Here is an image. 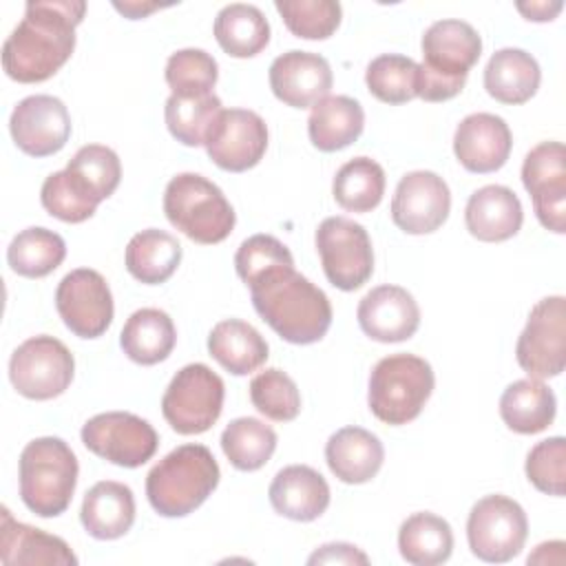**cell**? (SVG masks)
I'll use <instances>...</instances> for the list:
<instances>
[{
	"label": "cell",
	"mask_w": 566,
	"mask_h": 566,
	"mask_svg": "<svg viewBox=\"0 0 566 566\" xmlns=\"http://www.w3.org/2000/svg\"><path fill=\"white\" fill-rule=\"evenodd\" d=\"M119 13H124L126 18H130V20H139V18H146L148 13H153V11H157V9H161V4H146V2H115L113 4Z\"/></svg>",
	"instance_id": "obj_49"
},
{
	"label": "cell",
	"mask_w": 566,
	"mask_h": 566,
	"mask_svg": "<svg viewBox=\"0 0 566 566\" xmlns=\"http://www.w3.org/2000/svg\"><path fill=\"white\" fill-rule=\"evenodd\" d=\"M77 458L73 449L53 436L31 440L18 462L20 497L40 517L62 515L77 486Z\"/></svg>",
	"instance_id": "obj_4"
},
{
	"label": "cell",
	"mask_w": 566,
	"mask_h": 566,
	"mask_svg": "<svg viewBox=\"0 0 566 566\" xmlns=\"http://www.w3.org/2000/svg\"><path fill=\"white\" fill-rule=\"evenodd\" d=\"M385 170L371 157H354L334 177L332 195L347 212H371L385 195Z\"/></svg>",
	"instance_id": "obj_35"
},
{
	"label": "cell",
	"mask_w": 566,
	"mask_h": 566,
	"mask_svg": "<svg viewBox=\"0 0 566 566\" xmlns=\"http://www.w3.org/2000/svg\"><path fill=\"white\" fill-rule=\"evenodd\" d=\"M524 471L537 491L562 497L566 491V440L553 436L537 442L526 455Z\"/></svg>",
	"instance_id": "obj_43"
},
{
	"label": "cell",
	"mask_w": 566,
	"mask_h": 566,
	"mask_svg": "<svg viewBox=\"0 0 566 566\" xmlns=\"http://www.w3.org/2000/svg\"><path fill=\"white\" fill-rule=\"evenodd\" d=\"M360 329L378 343H400L416 334L420 307L400 285H378L369 290L356 310Z\"/></svg>",
	"instance_id": "obj_19"
},
{
	"label": "cell",
	"mask_w": 566,
	"mask_h": 566,
	"mask_svg": "<svg viewBox=\"0 0 566 566\" xmlns=\"http://www.w3.org/2000/svg\"><path fill=\"white\" fill-rule=\"evenodd\" d=\"M219 478V464L208 447L181 444L148 471L146 497L155 513L184 517L212 495Z\"/></svg>",
	"instance_id": "obj_3"
},
{
	"label": "cell",
	"mask_w": 566,
	"mask_h": 566,
	"mask_svg": "<svg viewBox=\"0 0 566 566\" xmlns=\"http://www.w3.org/2000/svg\"><path fill=\"white\" fill-rule=\"evenodd\" d=\"M177 343L172 318L157 307H142L128 316L122 327L119 345L137 365H157L166 360Z\"/></svg>",
	"instance_id": "obj_30"
},
{
	"label": "cell",
	"mask_w": 566,
	"mask_h": 566,
	"mask_svg": "<svg viewBox=\"0 0 566 566\" xmlns=\"http://www.w3.org/2000/svg\"><path fill=\"white\" fill-rule=\"evenodd\" d=\"M66 256L64 239L46 228H27L18 232L7 248V263L27 279L51 274Z\"/></svg>",
	"instance_id": "obj_36"
},
{
	"label": "cell",
	"mask_w": 566,
	"mask_h": 566,
	"mask_svg": "<svg viewBox=\"0 0 566 566\" xmlns=\"http://www.w3.org/2000/svg\"><path fill=\"white\" fill-rule=\"evenodd\" d=\"M66 168H71L73 172L84 177L102 201L108 199L117 190L119 179H122V164H119L117 153L102 144L82 146L71 157Z\"/></svg>",
	"instance_id": "obj_44"
},
{
	"label": "cell",
	"mask_w": 566,
	"mask_h": 566,
	"mask_svg": "<svg viewBox=\"0 0 566 566\" xmlns=\"http://www.w3.org/2000/svg\"><path fill=\"white\" fill-rule=\"evenodd\" d=\"M562 2L555 0V2H517V11L526 18V20H533V22H548L553 20L559 11H562Z\"/></svg>",
	"instance_id": "obj_48"
},
{
	"label": "cell",
	"mask_w": 566,
	"mask_h": 566,
	"mask_svg": "<svg viewBox=\"0 0 566 566\" xmlns=\"http://www.w3.org/2000/svg\"><path fill=\"white\" fill-rule=\"evenodd\" d=\"M365 128V111L349 95H327L312 106L307 117L310 142L323 153H336L354 144Z\"/></svg>",
	"instance_id": "obj_27"
},
{
	"label": "cell",
	"mask_w": 566,
	"mask_h": 566,
	"mask_svg": "<svg viewBox=\"0 0 566 566\" xmlns=\"http://www.w3.org/2000/svg\"><path fill=\"white\" fill-rule=\"evenodd\" d=\"M316 250L327 281L354 292L363 287L374 272V250L367 230L347 217H327L316 230Z\"/></svg>",
	"instance_id": "obj_9"
},
{
	"label": "cell",
	"mask_w": 566,
	"mask_h": 566,
	"mask_svg": "<svg viewBox=\"0 0 566 566\" xmlns=\"http://www.w3.org/2000/svg\"><path fill=\"white\" fill-rule=\"evenodd\" d=\"M9 130L13 144L31 157L60 153L71 137V115L53 95H29L11 113Z\"/></svg>",
	"instance_id": "obj_16"
},
{
	"label": "cell",
	"mask_w": 566,
	"mask_h": 566,
	"mask_svg": "<svg viewBox=\"0 0 566 566\" xmlns=\"http://www.w3.org/2000/svg\"><path fill=\"white\" fill-rule=\"evenodd\" d=\"M433 385V369L424 358L413 354H391L374 365L367 402L380 422L400 427L420 416Z\"/></svg>",
	"instance_id": "obj_6"
},
{
	"label": "cell",
	"mask_w": 566,
	"mask_h": 566,
	"mask_svg": "<svg viewBox=\"0 0 566 566\" xmlns=\"http://www.w3.org/2000/svg\"><path fill=\"white\" fill-rule=\"evenodd\" d=\"M40 201H42V208L60 219V221H66V223H82L86 219H91L95 214V210H91L88 206H84L64 184L62 179V172H51L44 184H42V190H40Z\"/></svg>",
	"instance_id": "obj_46"
},
{
	"label": "cell",
	"mask_w": 566,
	"mask_h": 566,
	"mask_svg": "<svg viewBox=\"0 0 566 566\" xmlns=\"http://www.w3.org/2000/svg\"><path fill=\"white\" fill-rule=\"evenodd\" d=\"M420 66L407 55L382 53L367 64V91L385 104H405L418 97Z\"/></svg>",
	"instance_id": "obj_39"
},
{
	"label": "cell",
	"mask_w": 566,
	"mask_h": 566,
	"mask_svg": "<svg viewBox=\"0 0 566 566\" xmlns=\"http://www.w3.org/2000/svg\"><path fill=\"white\" fill-rule=\"evenodd\" d=\"M449 210V186L431 170L407 172L391 199V221L407 234L436 232L447 221Z\"/></svg>",
	"instance_id": "obj_17"
},
{
	"label": "cell",
	"mask_w": 566,
	"mask_h": 566,
	"mask_svg": "<svg viewBox=\"0 0 566 566\" xmlns=\"http://www.w3.org/2000/svg\"><path fill=\"white\" fill-rule=\"evenodd\" d=\"M522 184L533 199L537 221L555 232H566V148L562 142H542L522 164Z\"/></svg>",
	"instance_id": "obj_14"
},
{
	"label": "cell",
	"mask_w": 566,
	"mask_h": 566,
	"mask_svg": "<svg viewBox=\"0 0 566 566\" xmlns=\"http://www.w3.org/2000/svg\"><path fill=\"white\" fill-rule=\"evenodd\" d=\"M329 62L312 51H287L270 64V88L292 108H310L332 88Z\"/></svg>",
	"instance_id": "obj_18"
},
{
	"label": "cell",
	"mask_w": 566,
	"mask_h": 566,
	"mask_svg": "<svg viewBox=\"0 0 566 566\" xmlns=\"http://www.w3.org/2000/svg\"><path fill=\"white\" fill-rule=\"evenodd\" d=\"M276 265H294V259L292 252L272 234L248 237L234 254L237 274L245 285Z\"/></svg>",
	"instance_id": "obj_45"
},
{
	"label": "cell",
	"mask_w": 566,
	"mask_h": 566,
	"mask_svg": "<svg viewBox=\"0 0 566 566\" xmlns=\"http://www.w3.org/2000/svg\"><path fill=\"white\" fill-rule=\"evenodd\" d=\"M214 38L232 57H254L270 42V22L254 4H226L214 18Z\"/></svg>",
	"instance_id": "obj_34"
},
{
	"label": "cell",
	"mask_w": 566,
	"mask_h": 566,
	"mask_svg": "<svg viewBox=\"0 0 566 566\" xmlns=\"http://www.w3.org/2000/svg\"><path fill=\"white\" fill-rule=\"evenodd\" d=\"M268 497L279 515L294 522H312L329 506V484L316 469L290 464L274 475Z\"/></svg>",
	"instance_id": "obj_23"
},
{
	"label": "cell",
	"mask_w": 566,
	"mask_h": 566,
	"mask_svg": "<svg viewBox=\"0 0 566 566\" xmlns=\"http://www.w3.org/2000/svg\"><path fill=\"white\" fill-rule=\"evenodd\" d=\"M329 471L345 484H365L382 467L385 449L378 436L363 427H343L325 444Z\"/></svg>",
	"instance_id": "obj_25"
},
{
	"label": "cell",
	"mask_w": 566,
	"mask_h": 566,
	"mask_svg": "<svg viewBox=\"0 0 566 566\" xmlns=\"http://www.w3.org/2000/svg\"><path fill=\"white\" fill-rule=\"evenodd\" d=\"M307 564H369V557L354 544L332 542L316 548L307 557Z\"/></svg>",
	"instance_id": "obj_47"
},
{
	"label": "cell",
	"mask_w": 566,
	"mask_h": 566,
	"mask_svg": "<svg viewBox=\"0 0 566 566\" xmlns=\"http://www.w3.org/2000/svg\"><path fill=\"white\" fill-rule=\"evenodd\" d=\"M164 212L179 232L203 245L228 239L237 221L221 188L197 172H179L168 181Z\"/></svg>",
	"instance_id": "obj_5"
},
{
	"label": "cell",
	"mask_w": 566,
	"mask_h": 566,
	"mask_svg": "<svg viewBox=\"0 0 566 566\" xmlns=\"http://www.w3.org/2000/svg\"><path fill=\"white\" fill-rule=\"evenodd\" d=\"M62 323L80 338H97L113 323V294L106 279L91 268L69 272L55 290Z\"/></svg>",
	"instance_id": "obj_13"
},
{
	"label": "cell",
	"mask_w": 566,
	"mask_h": 566,
	"mask_svg": "<svg viewBox=\"0 0 566 566\" xmlns=\"http://www.w3.org/2000/svg\"><path fill=\"white\" fill-rule=\"evenodd\" d=\"M542 71L537 60L522 49H500L484 69L486 93L502 104H524L539 88Z\"/></svg>",
	"instance_id": "obj_28"
},
{
	"label": "cell",
	"mask_w": 566,
	"mask_h": 566,
	"mask_svg": "<svg viewBox=\"0 0 566 566\" xmlns=\"http://www.w3.org/2000/svg\"><path fill=\"white\" fill-rule=\"evenodd\" d=\"M203 146L221 170L245 172L254 168L268 150V126L254 111L223 108Z\"/></svg>",
	"instance_id": "obj_15"
},
{
	"label": "cell",
	"mask_w": 566,
	"mask_h": 566,
	"mask_svg": "<svg viewBox=\"0 0 566 566\" xmlns=\"http://www.w3.org/2000/svg\"><path fill=\"white\" fill-rule=\"evenodd\" d=\"M524 210L517 195L506 186H482L464 208L467 230L484 243H500L515 237L522 228Z\"/></svg>",
	"instance_id": "obj_24"
},
{
	"label": "cell",
	"mask_w": 566,
	"mask_h": 566,
	"mask_svg": "<svg viewBox=\"0 0 566 566\" xmlns=\"http://www.w3.org/2000/svg\"><path fill=\"white\" fill-rule=\"evenodd\" d=\"M210 356L230 374L248 376L268 360L265 338L241 318L219 321L208 334Z\"/></svg>",
	"instance_id": "obj_29"
},
{
	"label": "cell",
	"mask_w": 566,
	"mask_h": 566,
	"mask_svg": "<svg viewBox=\"0 0 566 566\" xmlns=\"http://www.w3.org/2000/svg\"><path fill=\"white\" fill-rule=\"evenodd\" d=\"M86 13L82 0H33L2 46V69L20 84L53 77L75 49V27Z\"/></svg>",
	"instance_id": "obj_1"
},
{
	"label": "cell",
	"mask_w": 566,
	"mask_h": 566,
	"mask_svg": "<svg viewBox=\"0 0 566 566\" xmlns=\"http://www.w3.org/2000/svg\"><path fill=\"white\" fill-rule=\"evenodd\" d=\"M124 261L133 279L144 285H159L166 283L179 268L181 245L170 232L148 228L133 234L126 245Z\"/></svg>",
	"instance_id": "obj_32"
},
{
	"label": "cell",
	"mask_w": 566,
	"mask_h": 566,
	"mask_svg": "<svg viewBox=\"0 0 566 566\" xmlns=\"http://www.w3.org/2000/svg\"><path fill=\"white\" fill-rule=\"evenodd\" d=\"M82 442L102 460L124 469H137L155 455L159 436L148 420L135 413L106 411L84 422Z\"/></svg>",
	"instance_id": "obj_12"
},
{
	"label": "cell",
	"mask_w": 566,
	"mask_h": 566,
	"mask_svg": "<svg viewBox=\"0 0 566 566\" xmlns=\"http://www.w3.org/2000/svg\"><path fill=\"white\" fill-rule=\"evenodd\" d=\"M226 387L219 374L203 363L181 367L161 398L166 422L181 436L208 431L221 416Z\"/></svg>",
	"instance_id": "obj_7"
},
{
	"label": "cell",
	"mask_w": 566,
	"mask_h": 566,
	"mask_svg": "<svg viewBox=\"0 0 566 566\" xmlns=\"http://www.w3.org/2000/svg\"><path fill=\"white\" fill-rule=\"evenodd\" d=\"M482 38L464 20H438L422 35V69L449 77L467 80L480 60Z\"/></svg>",
	"instance_id": "obj_21"
},
{
	"label": "cell",
	"mask_w": 566,
	"mask_h": 566,
	"mask_svg": "<svg viewBox=\"0 0 566 566\" xmlns=\"http://www.w3.org/2000/svg\"><path fill=\"white\" fill-rule=\"evenodd\" d=\"M515 358L528 378H555L566 367V298L546 296L528 314Z\"/></svg>",
	"instance_id": "obj_11"
},
{
	"label": "cell",
	"mask_w": 566,
	"mask_h": 566,
	"mask_svg": "<svg viewBox=\"0 0 566 566\" xmlns=\"http://www.w3.org/2000/svg\"><path fill=\"white\" fill-rule=\"evenodd\" d=\"M0 562L4 566H75L77 557L62 537L15 522L9 509H2Z\"/></svg>",
	"instance_id": "obj_22"
},
{
	"label": "cell",
	"mask_w": 566,
	"mask_h": 566,
	"mask_svg": "<svg viewBox=\"0 0 566 566\" xmlns=\"http://www.w3.org/2000/svg\"><path fill=\"white\" fill-rule=\"evenodd\" d=\"M221 449L239 471L261 469L276 449V433L259 418H234L221 433Z\"/></svg>",
	"instance_id": "obj_37"
},
{
	"label": "cell",
	"mask_w": 566,
	"mask_h": 566,
	"mask_svg": "<svg viewBox=\"0 0 566 566\" xmlns=\"http://www.w3.org/2000/svg\"><path fill=\"white\" fill-rule=\"evenodd\" d=\"M513 146L509 124L493 113L467 115L453 135V153L462 168L475 175L500 170Z\"/></svg>",
	"instance_id": "obj_20"
},
{
	"label": "cell",
	"mask_w": 566,
	"mask_h": 566,
	"mask_svg": "<svg viewBox=\"0 0 566 566\" xmlns=\"http://www.w3.org/2000/svg\"><path fill=\"white\" fill-rule=\"evenodd\" d=\"M398 551L413 566H436L451 557L453 531L436 513L422 511L409 515L398 531Z\"/></svg>",
	"instance_id": "obj_33"
},
{
	"label": "cell",
	"mask_w": 566,
	"mask_h": 566,
	"mask_svg": "<svg viewBox=\"0 0 566 566\" xmlns=\"http://www.w3.org/2000/svg\"><path fill=\"white\" fill-rule=\"evenodd\" d=\"M274 7L290 33L303 40L329 38L343 18V9L334 0H276Z\"/></svg>",
	"instance_id": "obj_42"
},
{
	"label": "cell",
	"mask_w": 566,
	"mask_h": 566,
	"mask_svg": "<svg viewBox=\"0 0 566 566\" xmlns=\"http://www.w3.org/2000/svg\"><path fill=\"white\" fill-rule=\"evenodd\" d=\"M80 522L95 539H117L126 535L135 522V497L130 486L115 480L93 484L82 500Z\"/></svg>",
	"instance_id": "obj_26"
},
{
	"label": "cell",
	"mask_w": 566,
	"mask_h": 566,
	"mask_svg": "<svg viewBox=\"0 0 566 566\" xmlns=\"http://www.w3.org/2000/svg\"><path fill=\"white\" fill-rule=\"evenodd\" d=\"M526 535L528 520L524 509L500 493L478 500L467 520L469 548L489 564H504L520 555Z\"/></svg>",
	"instance_id": "obj_10"
},
{
	"label": "cell",
	"mask_w": 566,
	"mask_h": 566,
	"mask_svg": "<svg viewBox=\"0 0 566 566\" xmlns=\"http://www.w3.org/2000/svg\"><path fill=\"white\" fill-rule=\"evenodd\" d=\"M221 111V99L214 93L199 97L170 95L164 106V117L170 135L177 142H181L184 146H203Z\"/></svg>",
	"instance_id": "obj_38"
},
{
	"label": "cell",
	"mask_w": 566,
	"mask_h": 566,
	"mask_svg": "<svg viewBox=\"0 0 566 566\" xmlns=\"http://www.w3.org/2000/svg\"><path fill=\"white\" fill-rule=\"evenodd\" d=\"M219 77L217 60L203 49L175 51L166 62V84L177 97L212 93Z\"/></svg>",
	"instance_id": "obj_40"
},
{
	"label": "cell",
	"mask_w": 566,
	"mask_h": 566,
	"mask_svg": "<svg viewBox=\"0 0 566 566\" xmlns=\"http://www.w3.org/2000/svg\"><path fill=\"white\" fill-rule=\"evenodd\" d=\"M250 400L259 413L274 422H290L301 411L296 382L281 369L270 367L250 380Z\"/></svg>",
	"instance_id": "obj_41"
},
{
	"label": "cell",
	"mask_w": 566,
	"mask_h": 566,
	"mask_svg": "<svg viewBox=\"0 0 566 566\" xmlns=\"http://www.w3.org/2000/svg\"><path fill=\"white\" fill-rule=\"evenodd\" d=\"M557 400L548 385L535 378L511 382L500 398V416L504 424L522 436H533L551 427Z\"/></svg>",
	"instance_id": "obj_31"
},
{
	"label": "cell",
	"mask_w": 566,
	"mask_h": 566,
	"mask_svg": "<svg viewBox=\"0 0 566 566\" xmlns=\"http://www.w3.org/2000/svg\"><path fill=\"white\" fill-rule=\"evenodd\" d=\"M256 314L287 343H318L332 325L327 294L294 265H276L248 283Z\"/></svg>",
	"instance_id": "obj_2"
},
{
	"label": "cell",
	"mask_w": 566,
	"mask_h": 566,
	"mask_svg": "<svg viewBox=\"0 0 566 566\" xmlns=\"http://www.w3.org/2000/svg\"><path fill=\"white\" fill-rule=\"evenodd\" d=\"M73 374V354L62 340L46 334L27 338L9 360V380L29 400L57 398L69 389Z\"/></svg>",
	"instance_id": "obj_8"
}]
</instances>
